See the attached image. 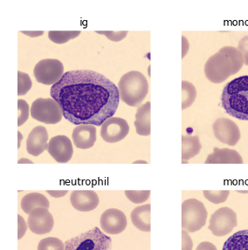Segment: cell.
Here are the masks:
<instances>
[{
    "label": "cell",
    "instance_id": "9a60e30c",
    "mask_svg": "<svg viewBox=\"0 0 248 250\" xmlns=\"http://www.w3.org/2000/svg\"><path fill=\"white\" fill-rule=\"evenodd\" d=\"M48 146V133L45 127L38 125L29 133L26 141V151L33 156H39Z\"/></svg>",
    "mask_w": 248,
    "mask_h": 250
},
{
    "label": "cell",
    "instance_id": "d6a6232c",
    "mask_svg": "<svg viewBox=\"0 0 248 250\" xmlns=\"http://www.w3.org/2000/svg\"><path fill=\"white\" fill-rule=\"evenodd\" d=\"M27 224L24 222V219L21 215H18V240H21L23 238L24 234L26 233L27 230Z\"/></svg>",
    "mask_w": 248,
    "mask_h": 250
},
{
    "label": "cell",
    "instance_id": "8fae6325",
    "mask_svg": "<svg viewBox=\"0 0 248 250\" xmlns=\"http://www.w3.org/2000/svg\"><path fill=\"white\" fill-rule=\"evenodd\" d=\"M130 132V125L122 118L111 117L103 122L101 128V136L106 142H121Z\"/></svg>",
    "mask_w": 248,
    "mask_h": 250
},
{
    "label": "cell",
    "instance_id": "5b68a950",
    "mask_svg": "<svg viewBox=\"0 0 248 250\" xmlns=\"http://www.w3.org/2000/svg\"><path fill=\"white\" fill-rule=\"evenodd\" d=\"M65 250H112V240L96 227L67 241Z\"/></svg>",
    "mask_w": 248,
    "mask_h": 250
},
{
    "label": "cell",
    "instance_id": "1f68e13d",
    "mask_svg": "<svg viewBox=\"0 0 248 250\" xmlns=\"http://www.w3.org/2000/svg\"><path fill=\"white\" fill-rule=\"evenodd\" d=\"M238 49L243 56L244 65H248V35L243 37L240 40L239 45H238Z\"/></svg>",
    "mask_w": 248,
    "mask_h": 250
},
{
    "label": "cell",
    "instance_id": "f1b7e54d",
    "mask_svg": "<svg viewBox=\"0 0 248 250\" xmlns=\"http://www.w3.org/2000/svg\"><path fill=\"white\" fill-rule=\"evenodd\" d=\"M124 193L130 202L135 204H141L142 202H146L151 195L150 190H142V191L126 190Z\"/></svg>",
    "mask_w": 248,
    "mask_h": 250
},
{
    "label": "cell",
    "instance_id": "8d00e7d4",
    "mask_svg": "<svg viewBox=\"0 0 248 250\" xmlns=\"http://www.w3.org/2000/svg\"><path fill=\"white\" fill-rule=\"evenodd\" d=\"M182 40H183V49H182V58H184L185 55L187 54L188 50H189V42H188L187 39L185 37H182Z\"/></svg>",
    "mask_w": 248,
    "mask_h": 250
},
{
    "label": "cell",
    "instance_id": "52a82bcc",
    "mask_svg": "<svg viewBox=\"0 0 248 250\" xmlns=\"http://www.w3.org/2000/svg\"><path fill=\"white\" fill-rule=\"evenodd\" d=\"M31 115L34 120L45 124H57L62 119L61 106L53 98H39L31 106Z\"/></svg>",
    "mask_w": 248,
    "mask_h": 250
},
{
    "label": "cell",
    "instance_id": "7402d4cb",
    "mask_svg": "<svg viewBox=\"0 0 248 250\" xmlns=\"http://www.w3.org/2000/svg\"><path fill=\"white\" fill-rule=\"evenodd\" d=\"M201 143L198 136H183L182 137V160L183 163L195 157L201 150Z\"/></svg>",
    "mask_w": 248,
    "mask_h": 250
},
{
    "label": "cell",
    "instance_id": "ffe728a7",
    "mask_svg": "<svg viewBox=\"0 0 248 250\" xmlns=\"http://www.w3.org/2000/svg\"><path fill=\"white\" fill-rule=\"evenodd\" d=\"M151 204L135 208L131 212V222L137 229L151 232Z\"/></svg>",
    "mask_w": 248,
    "mask_h": 250
},
{
    "label": "cell",
    "instance_id": "d590c367",
    "mask_svg": "<svg viewBox=\"0 0 248 250\" xmlns=\"http://www.w3.org/2000/svg\"><path fill=\"white\" fill-rule=\"evenodd\" d=\"M68 193V190H62V191H59V190H53V191H47V194H50L52 197L60 198L65 196L66 194Z\"/></svg>",
    "mask_w": 248,
    "mask_h": 250
},
{
    "label": "cell",
    "instance_id": "2e32d148",
    "mask_svg": "<svg viewBox=\"0 0 248 250\" xmlns=\"http://www.w3.org/2000/svg\"><path fill=\"white\" fill-rule=\"evenodd\" d=\"M70 202L73 208L81 212H90L97 208L99 197L92 190H75L72 192Z\"/></svg>",
    "mask_w": 248,
    "mask_h": 250
},
{
    "label": "cell",
    "instance_id": "4dcf8cb0",
    "mask_svg": "<svg viewBox=\"0 0 248 250\" xmlns=\"http://www.w3.org/2000/svg\"><path fill=\"white\" fill-rule=\"evenodd\" d=\"M96 33L102 34L106 36L109 40L114 42H118L123 40L128 34L127 31H119V32H114V31H96Z\"/></svg>",
    "mask_w": 248,
    "mask_h": 250
},
{
    "label": "cell",
    "instance_id": "e575fe53",
    "mask_svg": "<svg viewBox=\"0 0 248 250\" xmlns=\"http://www.w3.org/2000/svg\"><path fill=\"white\" fill-rule=\"evenodd\" d=\"M196 250H218L215 245L209 242H203L199 244Z\"/></svg>",
    "mask_w": 248,
    "mask_h": 250
},
{
    "label": "cell",
    "instance_id": "7a4b0ae2",
    "mask_svg": "<svg viewBox=\"0 0 248 250\" xmlns=\"http://www.w3.org/2000/svg\"><path fill=\"white\" fill-rule=\"evenodd\" d=\"M244 65V60L239 49L224 46L210 57L204 65V74L209 81L220 84L236 74Z\"/></svg>",
    "mask_w": 248,
    "mask_h": 250
},
{
    "label": "cell",
    "instance_id": "603a6c76",
    "mask_svg": "<svg viewBox=\"0 0 248 250\" xmlns=\"http://www.w3.org/2000/svg\"><path fill=\"white\" fill-rule=\"evenodd\" d=\"M222 250H248V229L232 234L225 242Z\"/></svg>",
    "mask_w": 248,
    "mask_h": 250
},
{
    "label": "cell",
    "instance_id": "484cf974",
    "mask_svg": "<svg viewBox=\"0 0 248 250\" xmlns=\"http://www.w3.org/2000/svg\"><path fill=\"white\" fill-rule=\"evenodd\" d=\"M38 250H65V243L56 237H47L39 242Z\"/></svg>",
    "mask_w": 248,
    "mask_h": 250
},
{
    "label": "cell",
    "instance_id": "4fadbf2b",
    "mask_svg": "<svg viewBox=\"0 0 248 250\" xmlns=\"http://www.w3.org/2000/svg\"><path fill=\"white\" fill-rule=\"evenodd\" d=\"M100 224L102 231L107 234H121L126 229V215L121 210L109 208L102 214Z\"/></svg>",
    "mask_w": 248,
    "mask_h": 250
},
{
    "label": "cell",
    "instance_id": "83f0119b",
    "mask_svg": "<svg viewBox=\"0 0 248 250\" xmlns=\"http://www.w3.org/2000/svg\"><path fill=\"white\" fill-rule=\"evenodd\" d=\"M33 82L27 73L18 72V95H24L32 88Z\"/></svg>",
    "mask_w": 248,
    "mask_h": 250
},
{
    "label": "cell",
    "instance_id": "5bb4252c",
    "mask_svg": "<svg viewBox=\"0 0 248 250\" xmlns=\"http://www.w3.org/2000/svg\"><path fill=\"white\" fill-rule=\"evenodd\" d=\"M47 151L56 162L67 163L73 156V145L69 138L65 135H57L50 139Z\"/></svg>",
    "mask_w": 248,
    "mask_h": 250
},
{
    "label": "cell",
    "instance_id": "7c38bea8",
    "mask_svg": "<svg viewBox=\"0 0 248 250\" xmlns=\"http://www.w3.org/2000/svg\"><path fill=\"white\" fill-rule=\"evenodd\" d=\"M27 225L33 233L42 235L52 231L54 226V220L48 209L37 208L29 214Z\"/></svg>",
    "mask_w": 248,
    "mask_h": 250
},
{
    "label": "cell",
    "instance_id": "ba28073f",
    "mask_svg": "<svg viewBox=\"0 0 248 250\" xmlns=\"http://www.w3.org/2000/svg\"><path fill=\"white\" fill-rule=\"evenodd\" d=\"M33 73L39 83L53 85L61 81L64 75V66L58 60H43L37 63Z\"/></svg>",
    "mask_w": 248,
    "mask_h": 250
},
{
    "label": "cell",
    "instance_id": "836d02e7",
    "mask_svg": "<svg viewBox=\"0 0 248 250\" xmlns=\"http://www.w3.org/2000/svg\"><path fill=\"white\" fill-rule=\"evenodd\" d=\"M193 243L191 236L186 231H182V250H192Z\"/></svg>",
    "mask_w": 248,
    "mask_h": 250
},
{
    "label": "cell",
    "instance_id": "f35d334b",
    "mask_svg": "<svg viewBox=\"0 0 248 250\" xmlns=\"http://www.w3.org/2000/svg\"><path fill=\"white\" fill-rule=\"evenodd\" d=\"M18 163H19V164H22V163H30V164H33V162L29 161L28 159H21Z\"/></svg>",
    "mask_w": 248,
    "mask_h": 250
},
{
    "label": "cell",
    "instance_id": "44dd1931",
    "mask_svg": "<svg viewBox=\"0 0 248 250\" xmlns=\"http://www.w3.org/2000/svg\"><path fill=\"white\" fill-rule=\"evenodd\" d=\"M49 201L45 195L40 193H30L25 194L21 200V206L25 214H30L37 208H44L48 209Z\"/></svg>",
    "mask_w": 248,
    "mask_h": 250
},
{
    "label": "cell",
    "instance_id": "ac0fdd59",
    "mask_svg": "<svg viewBox=\"0 0 248 250\" xmlns=\"http://www.w3.org/2000/svg\"><path fill=\"white\" fill-rule=\"evenodd\" d=\"M243 160L240 153L229 148L214 147L213 153L208 155L205 164H242Z\"/></svg>",
    "mask_w": 248,
    "mask_h": 250
},
{
    "label": "cell",
    "instance_id": "3957f363",
    "mask_svg": "<svg viewBox=\"0 0 248 250\" xmlns=\"http://www.w3.org/2000/svg\"><path fill=\"white\" fill-rule=\"evenodd\" d=\"M221 105L230 116L248 121V75L228 82L222 92Z\"/></svg>",
    "mask_w": 248,
    "mask_h": 250
},
{
    "label": "cell",
    "instance_id": "6da1fadb",
    "mask_svg": "<svg viewBox=\"0 0 248 250\" xmlns=\"http://www.w3.org/2000/svg\"><path fill=\"white\" fill-rule=\"evenodd\" d=\"M51 97L61 106L63 116L73 125L102 126L118 108V87L101 73L74 70L64 73L52 85Z\"/></svg>",
    "mask_w": 248,
    "mask_h": 250
},
{
    "label": "cell",
    "instance_id": "277c9868",
    "mask_svg": "<svg viewBox=\"0 0 248 250\" xmlns=\"http://www.w3.org/2000/svg\"><path fill=\"white\" fill-rule=\"evenodd\" d=\"M120 99L130 106H140L149 92V83L140 72L131 71L120 79Z\"/></svg>",
    "mask_w": 248,
    "mask_h": 250
},
{
    "label": "cell",
    "instance_id": "e0dca14e",
    "mask_svg": "<svg viewBox=\"0 0 248 250\" xmlns=\"http://www.w3.org/2000/svg\"><path fill=\"white\" fill-rule=\"evenodd\" d=\"M74 146L80 149L91 148L96 142V128L93 125H77L72 133Z\"/></svg>",
    "mask_w": 248,
    "mask_h": 250
},
{
    "label": "cell",
    "instance_id": "f546056e",
    "mask_svg": "<svg viewBox=\"0 0 248 250\" xmlns=\"http://www.w3.org/2000/svg\"><path fill=\"white\" fill-rule=\"evenodd\" d=\"M18 110H19V115H18V126L23 125L25 121L28 120L29 117V105L26 101L24 100H19L18 101Z\"/></svg>",
    "mask_w": 248,
    "mask_h": 250
},
{
    "label": "cell",
    "instance_id": "9c48e42d",
    "mask_svg": "<svg viewBox=\"0 0 248 250\" xmlns=\"http://www.w3.org/2000/svg\"><path fill=\"white\" fill-rule=\"evenodd\" d=\"M237 226V214L230 208L224 207L212 214L209 229L215 236H225L230 234Z\"/></svg>",
    "mask_w": 248,
    "mask_h": 250
},
{
    "label": "cell",
    "instance_id": "ab89813d",
    "mask_svg": "<svg viewBox=\"0 0 248 250\" xmlns=\"http://www.w3.org/2000/svg\"><path fill=\"white\" fill-rule=\"evenodd\" d=\"M240 193H243V194H247V193H248V191H239Z\"/></svg>",
    "mask_w": 248,
    "mask_h": 250
},
{
    "label": "cell",
    "instance_id": "4316f807",
    "mask_svg": "<svg viewBox=\"0 0 248 250\" xmlns=\"http://www.w3.org/2000/svg\"><path fill=\"white\" fill-rule=\"evenodd\" d=\"M203 196L209 202L213 204H220L224 203L227 200L228 196L230 194V191L228 190H219V191H210L204 190L203 192Z\"/></svg>",
    "mask_w": 248,
    "mask_h": 250
},
{
    "label": "cell",
    "instance_id": "30bf717a",
    "mask_svg": "<svg viewBox=\"0 0 248 250\" xmlns=\"http://www.w3.org/2000/svg\"><path fill=\"white\" fill-rule=\"evenodd\" d=\"M212 130L216 139L228 146H235L240 139L239 126L234 121L226 118L216 120L212 125Z\"/></svg>",
    "mask_w": 248,
    "mask_h": 250
},
{
    "label": "cell",
    "instance_id": "74e56055",
    "mask_svg": "<svg viewBox=\"0 0 248 250\" xmlns=\"http://www.w3.org/2000/svg\"><path fill=\"white\" fill-rule=\"evenodd\" d=\"M22 33H24V34H25V35H28V36H33V37H36V36H41V35H42L43 34V32H24V31H22L21 32Z\"/></svg>",
    "mask_w": 248,
    "mask_h": 250
},
{
    "label": "cell",
    "instance_id": "d6986e66",
    "mask_svg": "<svg viewBox=\"0 0 248 250\" xmlns=\"http://www.w3.org/2000/svg\"><path fill=\"white\" fill-rule=\"evenodd\" d=\"M135 127L136 133L142 136H149L151 134V102L140 105L136 113Z\"/></svg>",
    "mask_w": 248,
    "mask_h": 250
},
{
    "label": "cell",
    "instance_id": "d4e9b609",
    "mask_svg": "<svg viewBox=\"0 0 248 250\" xmlns=\"http://www.w3.org/2000/svg\"><path fill=\"white\" fill-rule=\"evenodd\" d=\"M80 34V31H49L48 38L55 44H65L70 40L77 38Z\"/></svg>",
    "mask_w": 248,
    "mask_h": 250
},
{
    "label": "cell",
    "instance_id": "cb8c5ba5",
    "mask_svg": "<svg viewBox=\"0 0 248 250\" xmlns=\"http://www.w3.org/2000/svg\"><path fill=\"white\" fill-rule=\"evenodd\" d=\"M197 90L194 85L189 81H182V109L190 107L195 101Z\"/></svg>",
    "mask_w": 248,
    "mask_h": 250
},
{
    "label": "cell",
    "instance_id": "8992f818",
    "mask_svg": "<svg viewBox=\"0 0 248 250\" xmlns=\"http://www.w3.org/2000/svg\"><path fill=\"white\" fill-rule=\"evenodd\" d=\"M207 210L197 199H188L182 203V229L187 233L201 229L206 223Z\"/></svg>",
    "mask_w": 248,
    "mask_h": 250
}]
</instances>
